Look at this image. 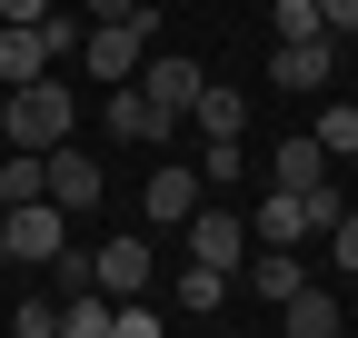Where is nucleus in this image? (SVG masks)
Wrapping results in <instances>:
<instances>
[{"label":"nucleus","mask_w":358,"mask_h":338,"mask_svg":"<svg viewBox=\"0 0 358 338\" xmlns=\"http://www.w3.org/2000/svg\"><path fill=\"white\" fill-rule=\"evenodd\" d=\"M70 119H80L70 80H60V70H40V80H20V90H10V130H0V140H10V149H60V140H70Z\"/></svg>","instance_id":"f257e3e1"},{"label":"nucleus","mask_w":358,"mask_h":338,"mask_svg":"<svg viewBox=\"0 0 358 338\" xmlns=\"http://www.w3.org/2000/svg\"><path fill=\"white\" fill-rule=\"evenodd\" d=\"M150 30H159V10L140 0L129 20H90L70 60H80V70H100V80H129V70H140V50H150Z\"/></svg>","instance_id":"f03ea898"},{"label":"nucleus","mask_w":358,"mask_h":338,"mask_svg":"<svg viewBox=\"0 0 358 338\" xmlns=\"http://www.w3.org/2000/svg\"><path fill=\"white\" fill-rule=\"evenodd\" d=\"M40 189H50L60 199V219H90V209H100V189H110V169L100 159H90V149H40Z\"/></svg>","instance_id":"7ed1b4c3"},{"label":"nucleus","mask_w":358,"mask_h":338,"mask_svg":"<svg viewBox=\"0 0 358 338\" xmlns=\"http://www.w3.org/2000/svg\"><path fill=\"white\" fill-rule=\"evenodd\" d=\"M179 239H189L199 269H229V279H239V259H249V219H229L219 199H199L189 219H179Z\"/></svg>","instance_id":"20e7f679"},{"label":"nucleus","mask_w":358,"mask_h":338,"mask_svg":"<svg viewBox=\"0 0 358 338\" xmlns=\"http://www.w3.org/2000/svg\"><path fill=\"white\" fill-rule=\"evenodd\" d=\"M129 80H140V100L150 110H169V119H189V100H199V60H179V50H140V70H129Z\"/></svg>","instance_id":"39448f33"},{"label":"nucleus","mask_w":358,"mask_h":338,"mask_svg":"<svg viewBox=\"0 0 358 338\" xmlns=\"http://www.w3.org/2000/svg\"><path fill=\"white\" fill-rule=\"evenodd\" d=\"M70 50L50 40V20H0V90H20V80H40V70H60Z\"/></svg>","instance_id":"423d86ee"},{"label":"nucleus","mask_w":358,"mask_h":338,"mask_svg":"<svg viewBox=\"0 0 358 338\" xmlns=\"http://www.w3.org/2000/svg\"><path fill=\"white\" fill-rule=\"evenodd\" d=\"M268 80H279L289 100H319L338 80V40H279V50H268Z\"/></svg>","instance_id":"0eeeda50"},{"label":"nucleus","mask_w":358,"mask_h":338,"mask_svg":"<svg viewBox=\"0 0 358 338\" xmlns=\"http://www.w3.org/2000/svg\"><path fill=\"white\" fill-rule=\"evenodd\" d=\"M60 239H70V229H60V199H50V189L10 209V269H50Z\"/></svg>","instance_id":"6e6552de"},{"label":"nucleus","mask_w":358,"mask_h":338,"mask_svg":"<svg viewBox=\"0 0 358 338\" xmlns=\"http://www.w3.org/2000/svg\"><path fill=\"white\" fill-rule=\"evenodd\" d=\"M199 199H209V179H199V159H189V169L169 159V169H150V179H140V219H150V229H179V219H189Z\"/></svg>","instance_id":"1a4fd4ad"},{"label":"nucleus","mask_w":358,"mask_h":338,"mask_svg":"<svg viewBox=\"0 0 358 338\" xmlns=\"http://www.w3.org/2000/svg\"><path fill=\"white\" fill-rule=\"evenodd\" d=\"M100 119H110V140H140V149H169V140H179V119L140 100V80H110V110H100Z\"/></svg>","instance_id":"9d476101"},{"label":"nucleus","mask_w":358,"mask_h":338,"mask_svg":"<svg viewBox=\"0 0 358 338\" xmlns=\"http://www.w3.org/2000/svg\"><path fill=\"white\" fill-rule=\"evenodd\" d=\"M90 269H100V288H110V299H150V239H140V229L100 239V249H90Z\"/></svg>","instance_id":"9b49d317"},{"label":"nucleus","mask_w":358,"mask_h":338,"mask_svg":"<svg viewBox=\"0 0 358 338\" xmlns=\"http://www.w3.org/2000/svg\"><path fill=\"white\" fill-rule=\"evenodd\" d=\"M189 130H199V140H239V130H249V90H229V80H199Z\"/></svg>","instance_id":"f8f14e48"},{"label":"nucleus","mask_w":358,"mask_h":338,"mask_svg":"<svg viewBox=\"0 0 358 338\" xmlns=\"http://www.w3.org/2000/svg\"><path fill=\"white\" fill-rule=\"evenodd\" d=\"M279 318H289V338H338V328H348V309L329 299V288H308V279L279 299Z\"/></svg>","instance_id":"ddd939ff"},{"label":"nucleus","mask_w":358,"mask_h":338,"mask_svg":"<svg viewBox=\"0 0 358 338\" xmlns=\"http://www.w3.org/2000/svg\"><path fill=\"white\" fill-rule=\"evenodd\" d=\"M308 219H299V189H268L259 199V219H249V249H299Z\"/></svg>","instance_id":"4468645a"},{"label":"nucleus","mask_w":358,"mask_h":338,"mask_svg":"<svg viewBox=\"0 0 358 338\" xmlns=\"http://www.w3.org/2000/svg\"><path fill=\"white\" fill-rule=\"evenodd\" d=\"M308 179H329V149L299 130V140H279V149H268V189H308Z\"/></svg>","instance_id":"2eb2a0df"},{"label":"nucleus","mask_w":358,"mask_h":338,"mask_svg":"<svg viewBox=\"0 0 358 338\" xmlns=\"http://www.w3.org/2000/svg\"><path fill=\"white\" fill-rule=\"evenodd\" d=\"M239 279L259 288V299H268V309H279V299H289V288H299L308 269H299V249H249V259H239Z\"/></svg>","instance_id":"dca6fc26"},{"label":"nucleus","mask_w":358,"mask_h":338,"mask_svg":"<svg viewBox=\"0 0 358 338\" xmlns=\"http://www.w3.org/2000/svg\"><path fill=\"white\" fill-rule=\"evenodd\" d=\"M308 140H319L329 159H358V100H329V90H319V119H308Z\"/></svg>","instance_id":"f3484780"},{"label":"nucleus","mask_w":358,"mask_h":338,"mask_svg":"<svg viewBox=\"0 0 358 338\" xmlns=\"http://www.w3.org/2000/svg\"><path fill=\"white\" fill-rule=\"evenodd\" d=\"M60 338H110V288H70L60 299Z\"/></svg>","instance_id":"a211bd4d"},{"label":"nucleus","mask_w":358,"mask_h":338,"mask_svg":"<svg viewBox=\"0 0 358 338\" xmlns=\"http://www.w3.org/2000/svg\"><path fill=\"white\" fill-rule=\"evenodd\" d=\"M179 309H199V318H219V309H229V269H179Z\"/></svg>","instance_id":"6ab92c4d"},{"label":"nucleus","mask_w":358,"mask_h":338,"mask_svg":"<svg viewBox=\"0 0 358 338\" xmlns=\"http://www.w3.org/2000/svg\"><path fill=\"white\" fill-rule=\"evenodd\" d=\"M0 199H40V149H0Z\"/></svg>","instance_id":"aec40b11"},{"label":"nucleus","mask_w":358,"mask_h":338,"mask_svg":"<svg viewBox=\"0 0 358 338\" xmlns=\"http://www.w3.org/2000/svg\"><path fill=\"white\" fill-rule=\"evenodd\" d=\"M268 20H279V40H329L319 30V0H268Z\"/></svg>","instance_id":"412c9836"},{"label":"nucleus","mask_w":358,"mask_h":338,"mask_svg":"<svg viewBox=\"0 0 358 338\" xmlns=\"http://www.w3.org/2000/svg\"><path fill=\"white\" fill-rule=\"evenodd\" d=\"M199 179L229 189V179H239V140H209V149H199Z\"/></svg>","instance_id":"4be33fe9"},{"label":"nucleus","mask_w":358,"mask_h":338,"mask_svg":"<svg viewBox=\"0 0 358 338\" xmlns=\"http://www.w3.org/2000/svg\"><path fill=\"white\" fill-rule=\"evenodd\" d=\"M50 269H60V299H70V288H100V269H90V249H70V239H60V259H50Z\"/></svg>","instance_id":"5701e85b"},{"label":"nucleus","mask_w":358,"mask_h":338,"mask_svg":"<svg viewBox=\"0 0 358 338\" xmlns=\"http://www.w3.org/2000/svg\"><path fill=\"white\" fill-rule=\"evenodd\" d=\"M10 328H20V338H50V328H60V299H20Z\"/></svg>","instance_id":"b1692460"},{"label":"nucleus","mask_w":358,"mask_h":338,"mask_svg":"<svg viewBox=\"0 0 358 338\" xmlns=\"http://www.w3.org/2000/svg\"><path fill=\"white\" fill-rule=\"evenodd\" d=\"M329 269H338V279H358V209L329 229Z\"/></svg>","instance_id":"393cba45"},{"label":"nucleus","mask_w":358,"mask_h":338,"mask_svg":"<svg viewBox=\"0 0 358 338\" xmlns=\"http://www.w3.org/2000/svg\"><path fill=\"white\" fill-rule=\"evenodd\" d=\"M319 30L329 40H358V0H319Z\"/></svg>","instance_id":"a878e982"},{"label":"nucleus","mask_w":358,"mask_h":338,"mask_svg":"<svg viewBox=\"0 0 358 338\" xmlns=\"http://www.w3.org/2000/svg\"><path fill=\"white\" fill-rule=\"evenodd\" d=\"M80 10H90V20H129L140 0H80Z\"/></svg>","instance_id":"bb28decb"},{"label":"nucleus","mask_w":358,"mask_h":338,"mask_svg":"<svg viewBox=\"0 0 358 338\" xmlns=\"http://www.w3.org/2000/svg\"><path fill=\"white\" fill-rule=\"evenodd\" d=\"M0 20H50V0H0Z\"/></svg>","instance_id":"cd10ccee"},{"label":"nucleus","mask_w":358,"mask_h":338,"mask_svg":"<svg viewBox=\"0 0 358 338\" xmlns=\"http://www.w3.org/2000/svg\"><path fill=\"white\" fill-rule=\"evenodd\" d=\"M0 130H10V90H0Z\"/></svg>","instance_id":"c85d7f7f"},{"label":"nucleus","mask_w":358,"mask_h":338,"mask_svg":"<svg viewBox=\"0 0 358 338\" xmlns=\"http://www.w3.org/2000/svg\"><path fill=\"white\" fill-rule=\"evenodd\" d=\"M150 10H169V0H150Z\"/></svg>","instance_id":"c756f323"}]
</instances>
